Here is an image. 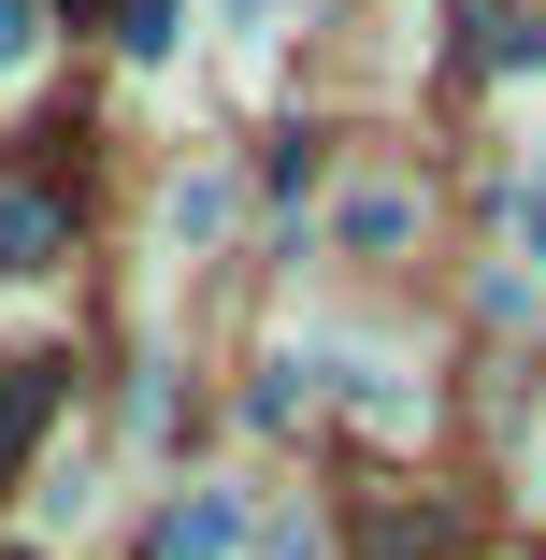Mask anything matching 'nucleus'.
Instances as JSON below:
<instances>
[{
  "label": "nucleus",
  "instance_id": "obj_1",
  "mask_svg": "<svg viewBox=\"0 0 546 560\" xmlns=\"http://www.w3.org/2000/svg\"><path fill=\"white\" fill-rule=\"evenodd\" d=\"M58 417V360H0V475L30 460V431Z\"/></svg>",
  "mask_w": 546,
  "mask_h": 560
},
{
  "label": "nucleus",
  "instance_id": "obj_2",
  "mask_svg": "<svg viewBox=\"0 0 546 560\" xmlns=\"http://www.w3.org/2000/svg\"><path fill=\"white\" fill-rule=\"evenodd\" d=\"M44 245H58V201H0V273H44Z\"/></svg>",
  "mask_w": 546,
  "mask_h": 560
},
{
  "label": "nucleus",
  "instance_id": "obj_3",
  "mask_svg": "<svg viewBox=\"0 0 546 560\" xmlns=\"http://www.w3.org/2000/svg\"><path fill=\"white\" fill-rule=\"evenodd\" d=\"M116 44H130V58H159V44H173V0H116Z\"/></svg>",
  "mask_w": 546,
  "mask_h": 560
},
{
  "label": "nucleus",
  "instance_id": "obj_4",
  "mask_svg": "<svg viewBox=\"0 0 546 560\" xmlns=\"http://www.w3.org/2000/svg\"><path fill=\"white\" fill-rule=\"evenodd\" d=\"M30 44H44V0H0V72H15Z\"/></svg>",
  "mask_w": 546,
  "mask_h": 560
}]
</instances>
